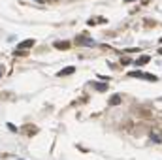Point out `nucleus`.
<instances>
[{
  "label": "nucleus",
  "instance_id": "1",
  "mask_svg": "<svg viewBox=\"0 0 162 160\" xmlns=\"http://www.w3.org/2000/svg\"><path fill=\"white\" fill-rule=\"evenodd\" d=\"M128 77H140V79H149V81H156L155 75L143 74V72H128Z\"/></svg>",
  "mask_w": 162,
  "mask_h": 160
},
{
  "label": "nucleus",
  "instance_id": "2",
  "mask_svg": "<svg viewBox=\"0 0 162 160\" xmlns=\"http://www.w3.org/2000/svg\"><path fill=\"white\" fill-rule=\"evenodd\" d=\"M70 45H72L70 42H55V43H53V47H55V49H60V51L70 49Z\"/></svg>",
  "mask_w": 162,
  "mask_h": 160
},
{
  "label": "nucleus",
  "instance_id": "3",
  "mask_svg": "<svg viewBox=\"0 0 162 160\" xmlns=\"http://www.w3.org/2000/svg\"><path fill=\"white\" fill-rule=\"evenodd\" d=\"M74 72H76V68H74V66H66L62 72H58V77H64V75H72Z\"/></svg>",
  "mask_w": 162,
  "mask_h": 160
},
{
  "label": "nucleus",
  "instance_id": "4",
  "mask_svg": "<svg viewBox=\"0 0 162 160\" xmlns=\"http://www.w3.org/2000/svg\"><path fill=\"white\" fill-rule=\"evenodd\" d=\"M32 45H34V40H25V42H21V43H19V49H23V51H25V49H30Z\"/></svg>",
  "mask_w": 162,
  "mask_h": 160
},
{
  "label": "nucleus",
  "instance_id": "5",
  "mask_svg": "<svg viewBox=\"0 0 162 160\" xmlns=\"http://www.w3.org/2000/svg\"><path fill=\"white\" fill-rule=\"evenodd\" d=\"M121 104V96L119 94H113L111 98H109V106H119Z\"/></svg>",
  "mask_w": 162,
  "mask_h": 160
},
{
  "label": "nucleus",
  "instance_id": "6",
  "mask_svg": "<svg viewBox=\"0 0 162 160\" xmlns=\"http://www.w3.org/2000/svg\"><path fill=\"white\" fill-rule=\"evenodd\" d=\"M149 61H151V57H140V58H136V64L141 66V64H147Z\"/></svg>",
  "mask_w": 162,
  "mask_h": 160
},
{
  "label": "nucleus",
  "instance_id": "7",
  "mask_svg": "<svg viewBox=\"0 0 162 160\" xmlns=\"http://www.w3.org/2000/svg\"><path fill=\"white\" fill-rule=\"evenodd\" d=\"M15 57H26V53H25V51H23V49H17V51H15Z\"/></svg>",
  "mask_w": 162,
  "mask_h": 160
},
{
  "label": "nucleus",
  "instance_id": "8",
  "mask_svg": "<svg viewBox=\"0 0 162 160\" xmlns=\"http://www.w3.org/2000/svg\"><path fill=\"white\" fill-rule=\"evenodd\" d=\"M96 89L104 93V90H108V85H106V83H100V85H96Z\"/></svg>",
  "mask_w": 162,
  "mask_h": 160
},
{
  "label": "nucleus",
  "instance_id": "9",
  "mask_svg": "<svg viewBox=\"0 0 162 160\" xmlns=\"http://www.w3.org/2000/svg\"><path fill=\"white\" fill-rule=\"evenodd\" d=\"M8 128H10L11 132H17V126H15V125H11V122H8Z\"/></svg>",
  "mask_w": 162,
  "mask_h": 160
},
{
  "label": "nucleus",
  "instance_id": "10",
  "mask_svg": "<svg viewBox=\"0 0 162 160\" xmlns=\"http://www.w3.org/2000/svg\"><path fill=\"white\" fill-rule=\"evenodd\" d=\"M130 62H132V58H121V64H124V66L130 64Z\"/></svg>",
  "mask_w": 162,
  "mask_h": 160
},
{
  "label": "nucleus",
  "instance_id": "11",
  "mask_svg": "<svg viewBox=\"0 0 162 160\" xmlns=\"http://www.w3.org/2000/svg\"><path fill=\"white\" fill-rule=\"evenodd\" d=\"M124 2H132V0H124Z\"/></svg>",
  "mask_w": 162,
  "mask_h": 160
},
{
  "label": "nucleus",
  "instance_id": "12",
  "mask_svg": "<svg viewBox=\"0 0 162 160\" xmlns=\"http://www.w3.org/2000/svg\"><path fill=\"white\" fill-rule=\"evenodd\" d=\"M0 75H2V74H0Z\"/></svg>",
  "mask_w": 162,
  "mask_h": 160
}]
</instances>
